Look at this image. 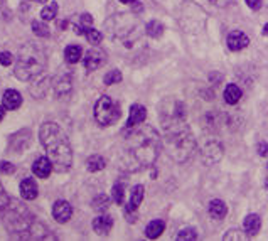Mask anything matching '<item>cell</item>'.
Listing matches in <instances>:
<instances>
[{"label": "cell", "mask_w": 268, "mask_h": 241, "mask_svg": "<svg viewBox=\"0 0 268 241\" xmlns=\"http://www.w3.org/2000/svg\"><path fill=\"white\" fill-rule=\"evenodd\" d=\"M160 150L162 138L150 125L135 126L132 133L125 138V147L121 152V167L128 172H137L153 165Z\"/></svg>", "instance_id": "6da1fadb"}, {"label": "cell", "mask_w": 268, "mask_h": 241, "mask_svg": "<svg viewBox=\"0 0 268 241\" xmlns=\"http://www.w3.org/2000/svg\"><path fill=\"white\" fill-rule=\"evenodd\" d=\"M42 147L46 149L47 157L53 162L56 172H68L73 165V150H71L69 140L61 126L54 121H46L39 130Z\"/></svg>", "instance_id": "7a4b0ae2"}, {"label": "cell", "mask_w": 268, "mask_h": 241, "mask_svg": "<svg viewBox=\"0 0 268 241\" xmlns=\"http://www.w3.org/2000/svg\"><path fill=\"white\" fill-rule=\"evenodd\" d=\"M164 142L167 153L179 164H186L196 152V140L192 137V132L187 128L184 121L165 126Z\"/></svg>", "instance_id": "3957f363"}, {"label": "cell", "mask_w": 268, "mask_h": 241, "mask_svg": "<svg viewBox=\"0 0 268 241\" xmlns=\"http://www.w3.org/2000/svg\"><path fill=\"white\" fill-rule=\"evenodd\" d=\"M46 64H47V58L44 51L35 44L27 42V44H24L19 49L14 73L21 81H29L32 78L39 76L46 69Z\"/></svg>", "instance_id": "277c9868"}, {"label": "cell", "mask_w": 268, "mask_h": 241, "mask_svg": "<svg viewBox=\"0 0 268 241\" xmlns=\"http://www.w3.org/2000/svg\"><path fill=\"white\" fill-rule=\"evenodd\" d=\"M118 118H120V105L113 98L103 94L94 105V120L101 126H110L117 123Z\"/></svg>", "instance_id": "5b68a950"}, {"label": "cell", "mask_w": 268, "mask_h": 241, "mask_svg": "<svg viewBox=\"0 0 268 241\" xmlns=\"http://www.w3.org/2000/svg\"><path fill=\"white\" fill-rule=\"evenodd\" d=\"M184 117H186V110H184V105L180 103V101L169 100L165 101V103H162V108H160V121L164 123V126L180 123V121H184Z\"/></svg>", "instance_id": "8992f818"}, {"label": "cell", "mask_w": 268, "mask_h": 241, "mask_svg": "<svg viewBox=\"0 0 268 241\" xmlns=\"http://www.w3.org/2000/svg\"><path fill=\"white\" fill-rule=\"evenodd\" d=\"M83 62H85V68L88 71H96L106 62V53L100 47H93V49H89L86 53Z\"/></svg>", "instance_id": "52a82bcc"}, {"label": "cell", "mask_w": 268, "mask_h": 241, "mask_svg": "<svg viewBox=\"0 0 268 241\" xmlns=\"http://www.w3.org/2000/svg\"><path fill=\"white\" fill-rule=\"evenodd\" d=\"M53 216L58 223H68L71 219V216H73V208H71V204L68 201L59 199L53 206Z\"/></svg>", "instance_id": "ba28073f"}, {"label": "cell", "mask_w": 268, "mask_h": 241, "mask_svg": "<svg viewBox=\"0 0 268 241\" xmlns=\"http://www.w3.org/2000/svg\"><path fill=\"white\" fill-rule=\"evenodd\" d=\"M226 44L231 51H241L250 44V39L246 34H243L241 30H233L231 34H228Z\"/></svg>", "instance_id": "9c48e42d"}, {"label": "cell", "mask_w": 268, "mask_h": 241, "mask_svg": "<svg viewBox=\"0 0 268 241\" xmlns=\"http://www.w3.org/2000/svg\"><path fill=\"white\" fill-rule=\"evenodd\" d=\"M145 117H147V110H145V106L142 105H132V108H130V115H128V120H127V126L128 128H135V126H139L144 123Z\"/></svg>", "instance_id": "30bf717a"}, {"label": "cell", "mask_w": 268, "mask_h": 241, "mask_svg": "<svg viewBox=\"0 0 268 241\" xmlns=\"http://www.w3.org/2000/svg\"><path fill=\"white\" fill-rule=\"evenodd\" d=\"M53 169H54L53 162H51L49 157H39L32 165V172L39 177V179H46V177H49L51 172H53Z\"/></svg>", "instance_id": "8fae6325"}, {"label": "cell", "mask_w": 268, "mask_h": 241, "mask_svg": "<svg viewBox=\"0 0 268 241\" xmlns=\"http://www.w3.org/2000/svg\"><path fill=\"white\" fill-rule=\"evenodd\" d=\"M221 155H223V147L218 142H211V144H208L203 150V160L206 162V164H214V162L221 159Z\"/></svg>", "instance_id": "7c38bea8"}, {"label": "cell", "mask_w": 268, "mask_h": 241, "mask_svg": "<svg viewBox=\"0 0 268 241\" xmlns=\"http://www.w3.org/2000/svg\"><path fill=\"white\" fill-rule=\"evenodd\" d=\"M112 228H113L112 216L101 214V216H98V218L93 219V230H94V233H98V235L106 236L110 231H112Z\"/></svg>", "instance_id": "4fadbf2b"}, {"label": "cell", "mask_w": 268, "mask_h": 241, "mask_svg": "<svg viewBox=\"0 0 268 241\" xmlns=\"http://www.w3.org/2000/svg\"><path fill=\"white\" fill-rule=\"evenodd\" d=\"M39 189H37V184H35L34 179H30V177H26V179L21 182V196L22 199L26 201H32L37 197L39 194Z\"/></svg>", "instance_id": "5bb4252c"}, {"label": "cell", "mask_w": 268, "mask_h": 241, "mask_svg": "<svg viewBox=\"0 0 268 241\" xmlns=\"http://www.w3.org/2000/svg\"><path fill=\"white\" fill-rule=\"evenodd\" d=\"M2 103H3V106H5L7 110H17L19 106L22 105L21 93L15 91V90H7V91H3Z\"/></svg>", "instance_id": "9a60e30c"}, {"label": "cell", "mask_w": 268, "mask_h": 241, "mask_svg": "<svg viewBox=\"0 0 268 241\" xmlns=\"http://www.w3.org/2000/svg\"><path fill=\"white\" fill-rule=\"evenodd\" d=\"M243 228H245V233L248 236H257L260 228H262V219H260L258 214H248L245 218Z\"/></svg>", "instance_id": "2e32d148"}, {"label": "cell", "mask_w": 268, "mask_h": 241, "mask_svg": "<svg viewBox=\"0 0 268 241\" xmlns=\"http://www.w3.org/2000/svg\"><path fill=\"white\" fill-rule=\"evenodd\" d=\"M226 212H228V208L221 199H212L209 203V216L212 219L221 221L224 216H226Z\"/></svg>", "instance_id": "e0dca14e"}, {"label": "cell", "mask_w": 268, "mask_h": 241, "mask_svg": "<svg viewBox=\"0 0 268 241\" xmlns=\"http://www.w3.org/2000/svg\"><path fill=\"white\" fill-rule=\"evenodd\" d=\"M164 230H165L164 221L162 219H153L147 224V228H145V236H147V238L155 240V238H159V236L162 235Z\"/></svg>", "instance_id": "ac0fdd59"}, {"label": "cell", "mask_w": 268, "mask_h": 241, "mask_svg": "<svg viewBox=\"0 0 268 241\" xmlns=\"http://www.w3.org/2000/svg\"><path fill=\"white\" fill-rule=\"evenodd\" d=\"M241 98V90L236 85H228L226 90H224V100H226L228 105H236Z\"/></svg>", "instance_id": "d6986e66"}, {"label": "cell", "mask_w": 268, "mask_h": 241, "mask_svg": "<svg viewBox=\"0 0 268 241\" xmlns=\"http://www.w3.org/2000/svg\"><path fill=\"white\" fill-rule=\"evenodd\" d=\"M81 56H83V51H81V47L76 46V44L68 46L64 49V58H66V61H68L69 64H76V62L81 59Z\"/></svg>", "instance_id": "ffe728a7"}, {"label": "cell", "mask_w": 268, "mask_h": 241, "mask_svg": "<svg viewBox=\"0 0 268 241\" xmlns=\"http://www.w3.org/2000/svg\"><path fill=\"white\" fill-rule=\"evenodd\" d=\"M106 165V160L101 155H91L88 160H86V169L89 172H98V171H103Z\"/></svg>", "instance_id": "44dd1931"}, {"label": "cell", "mask_w": 268, "mask_h": 241, "mask_svg": "<svg viewBox=\"0 0 268 241\" xmlns=\"http://www.w3.org/2000/svg\"><path fill=\"white\" fill-rule=\"evenodd\" d=\"M58 3L56 2H51L49 5H46L44 9L41 10V17H42V21L47 22V21H53L54 17L58 15Z\"/></svg>", "instance_id": "7402d4cb"}, {"label": "cell", "mask_w": 268, "mask_h": 241, "mask_svg": "<svg viewBox=\"0 0 268 241\" xmlns=\"http://www.w3.org/2000/svg\"><path fill=\"white\" fill-rule=\"evenodd\" d=\"M83 34H85V37L89 41V44H100L101 42V39H103V35H101L100 30H96V29H93V27H86L85 30H83Z\"/></svg>", "instance_id": "603a6c76"}, {"label": "cell", "mask_w": 268, "mask_h": 241, "mask_svg": "<svg viewBox=\"0 0 268 241\" xmlns=\"http://www.w3.org/2000/svg\"><path fill=\"white\" fill-rule=\"evenodd\" d=\"M56 93H58V96H64L66 93L71 90V80L68 76H62V78H59V80L56 81Z\"/></svg>", "instance_id": "cb8c5ba5"}, {"label": "cell", "mask_w": 268, "mask_h": 241, "mask_svg": "<svg viewBox=\"0 0 268 241\" xmlns=\"http://www.w3.org/2000/svg\"><path fill=\"white\" fill-rule=\"evenodd\" d=\"M147 34L150 35V37H160V35L164 34V26L160 24L159 21H150L147 24Z\"/></svg>", "instance_id": "d4e9b609"}, {"label": "cell", "mask_w": 268, "mask_h": 241, "mask_svg": "<svg viewBox=\"0 0 268 241\" xmlns=\"http://www.w3.org/2000/svg\"><path fill=\"white\" fill-rule=\"evenodd\" d=\"M112 197H113V201H115L117 204H123V201H125V185L120 184V182H117L115 185H113Z\"/></svg>", "instance_id": "484cf974"}, {"label": "cell", "mask_w": 268, "mask_h": 241, "mask_svg": "<svg viewBox=\"0 0 268 241\" xmlns=\"http://www.w3.org/2000/svg\"><path fill=\"white\" fill-rule=\"evenodd\" d=\"M108 206H110V199L106 197L105 194H100V196H96L93 199V208L96 209V211H106L108 209Z\"/></svg>", "instance_id": "4316f807"}, {"label": "cell", "mask_w": 268, "mask_h": 241, "mask_svg": "<svg viewBox=\"0 0 268 241\" xmlns=\"http://www.w3.org/2000/svg\"><path fill=\"white\" fill-rule=\"evenodd\" d=\"M121 80H123V76H121V73L118 69H112L110 73H106L105 74V78H103V81H105V85H117V83H120Z\"/></svg>", "instance_id": "83f0119b"}, {"label": "cell", "mask_w": 268, "mask_h": 241, "mask_svg": "<svg viewBox=\"0 0 268 241\" xmlns=\"http://www.w3.org/2000/svg\"><path fill=\"white\" fill-rule=\"evenodd\" d=\"M32 30H34L35 35H39V37H49V27H47L44 22L34 21L32 22Z\"/></svg>", "instance_id": "f1b7e54d"}, {"label": "cell", "mask_w": 268, "mask_h": 241, "mask_svg": "<svg viewBox=\"0 0 268 241\" xmlns=\"http://www.w3.org/2000/svg\"><path fill=\"white\" fill-rule=\"evenodd\" d=\"M198 238V233H196L194 228H187V230H182L179 235L176 236V240L184 241V240H196Z\"/></svg>", "instance_id": "f546056e"}, {"label": "cell", "mask_w": 268, "mask_h": 241, "mask_svg": "<svg viewBox=\"0 0 268 241\" xmlns=\"http://www.w3.org/2000/svg\"><path fill=\"white\" fill-rule=\"evenodd\" d=\"M246 236L245 233H241V231H238V230H230L224 235V240L226 241H230V240H246Z\"/></svg>", "instance_id": "4dcf8cb0"}, {"label": "cell", "mask_w": 268, "mask_h": 241, "mask_svg": "<svg viewBox=\"0 0 268 241\" xmlns=\"http://www.w3.org/2000/svg\"><path fill=\"white\" fill-rule=\"evenodd\" d=\"M12 62H14V56H12L9 51H2V53H0V64L10 66Z\"/></svg>", "instance_id": "1f68e13d"}, {"label": "cell", "mask_w": 268, "mask_h": 241, "mask_svg": "<svg viewBox=\"0 0 268 241\" xmlns=\"http://www.w3.org/2000/svg\"><path fill=\"white\" fill-rule=\"evenodd\" d=\"M9 203H10L9 196L5 194V189H3V185L0 184V211H3V209L9 206Z\"/></svg>", "instance_id": "d6a6232c"}, {"label": "cell", "mask_w": 268, "mask_h": 241, "mask_svg": "<svg viewBox=\"0 0 268 241\" xmlns=\"http://www.w3.org/2000/svg\"><path fill=\"white\" fill-rule=\"evenodd\" d=\"M15 171V167L10 164V162H0V172L3 174H12Z\"/></svg>", "instance_id": "836d02e7"}, {"label": "cell", "mask_w": 268, "mask_h": 241, "mask_svg": "<svg viewBox=\"0 0 268 241\" xmlns=\"http://www.w3.org/2000/svg\"><path fill=\"white\" fill-rule=\"evenodd\" d=\"M258 153L262 157L268 155V144H267V142H260V144H258Z\"/></svg>", "instance_id": "e575fe53"}, {"label": "cell", "mask_w": 268, "mask_h": 241, "mask_svg": "<svg viewBox=\"0 0 268 241\" xmlns=\"http://www.w3.org/2000/svg\"><path fill=\"white\" fill-rule=\"evenodd\" d=\"M246 3H248V7L253 10H258L260 7H262V0H246Z\"/></svg>", "instance_id": "d590c367"}, {"label": "cell", "mask_w": 268, "mask_h": 241, "mask_svg": "<svg viewBox=\"0 0 268 241\" xmlns=\"http://www.w3.org/2000/svg\"><path fill=\"white\" fill-rule=\"evenodd\" d=\"M212 3H214V5H219V7H226L228 3H231L233 2V0H211Z\"/></svg>", "instance_id": "8d00e7d4"}, {"label": "cell", "mask_w": 268, "mask_h": 241, "mask_svg": "<svg viewBox=\"0 0 268 241\" xmlns=\"http://www.w3.org/2000/svg\"><path fill=\"white\" fill-rule=\"evenodd\" d=\"M121 3H127V5H133V7H139L140 2H137V0H120Z\"/></svg>", "instance_id": "74e56055"}, {"label": "cell", "mask_w": 268, "mask_h": 241, "mask_svg": "<svg viewBox=\"0 0 268 241\" xmlns=\"http://www.w3.org/2000/svg\"><path fill=\"white\" fill-rule=\"evenodd\" d=\"M5 106H0V121L3 120V117H5Z\"/></svg>", "instance_id": "f35d334b"}, {"label": "cell", "mask_w": 268, "mask_h": 241, "mask_svg": "<svg viewBox=\"0 0 268 241\" xmlns=\"http://www.w3.org/2000/svg\"><path fill=\"white\" fill-rule=\"evenodd\" d=\"M263 34L268 35V24H265V27H263Z\"/></svg>", "instance_id": "ab89813d"}, {"label": "cell", "mask_w": 268, "mask_h": 241, "mask_svg": "<svg viewBox=\"0 0 268 241\" xmlns=\"http://www.w3.org/2000/svg\"><path fill=\"white\" fill-rule=\"evenodd\" d=\"M32 2H47V0H32Z\"/></svg>", "instance_id": "60d3db41"}]
</instances>
